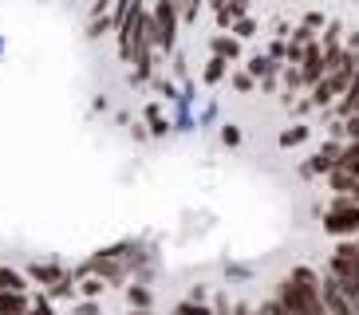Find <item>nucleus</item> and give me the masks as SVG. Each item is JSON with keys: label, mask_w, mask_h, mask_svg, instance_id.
<instances>
[{"label": "nucleus", "mask_w": 359, "mask_h": 315, "mask_svg": "<svg viewBox=\"0 0 359 315\" xmlns=\"http://www.w3.org/2000/svg\"><path fill=\"white\" fill-rule=\"evenodd\" d=\"M150 20H154V48L162 55H170L178 48V31H182V20H178V8L166 4V0H150Z\"/></svg>", "instance_id": "nucleus-1"}, {"label": "nucleus", "mask_w": 359, "mask_h": 315, "mask_svg": "<svg viewBox=\"0 0 359 315\" xmlns=\"http://www.w3.org/2000/svg\"><path fill=\"white\" fill-rule=\"evenodd\" d=\"M324 232L327 237H355L359 232V205L351 197H344V193H336V201L327 205V213H324Z\"/></svg>", "instance_id": "nucleus-2"}, {"label": "nucleus", "mask_w": 359, "mask_h": 315, "mask_svg": "<svg viewBox=\"0 0 359 315\" xmlns=\"http://www.w3.org/2000/svg\"><path fill=\"white\" fill-rule=\"evenodd\" d=\"M24 276H28V284H40L43 292H52L55 284H64V280H75V272L60 260H28Z\"/></svg>", "instance_id": "nucleus-3"}, {"label": "nucleus", "mask_w": 359, "mask_h": 315, "mask_svg": "<svg viewBox=\"0 0 359 315\" xmlns=\"http://www.w3.org/2000/svg\"><path fill=\"white\" fill-rule=\"evenodd\" d=\"M327 272L336 280H359V241H339L327 256Z\"/></svg>", "instance_id": "nucleus-4"}, {"label": "nucleus", "mask_w": 359, "mask_h": 315, "mask_svg": "<svg viewBox=\"0 0 359 315\" xmlns=\"http://www.w3.org/2000/svg\"><path fill=\"white\" fill-rule=\"evenodd\" d=\"M123 295H127V307H138V312H150L154 307V284L127 280L123 284Z\"/></svg>", "instance_id": "nucleus-5"}, {"label": "nucleus", "mask_w": 359, "mask_h": 315, "mask_svg": "<svg viewBox=\"0 0 359 315\" xmlns=\"http://www.w3.org/2000/svg\"><path fill=\"white\" fill-rule=\"evenodd\" d=\"M210 55H222V59H241V40L233 31H213L210 36Z\"/></svg>", "instance_id": "nucleus-6"}, {"label": "nucleus", "mask_w": 359, "mask_h": 315, "mask_svg": "<svg viewBox=\"0 0 359 315\" xmlns=\"http://www.w3.org/2000/svg\"><path fill=\"white\" fill-rule=\"evenodd\" d=\"M142 126H147L150 138H166L170 130H174V126H170V118L162 115L158 103H147V111H142Z\"/></svg>", "instance_id": "nucleus-7"}, {"label": "nucleus", "mask_w": 359, "mask_h": 315, "mask_svg": "<svg viewBox=\"0 0 359 315\" xmlns=\"http://www.w3.org/2000/svg\"><path fill=\"white\" fill-rule=\"evenodd\" d=\"M229 75V59H222V55H210L205 59V67H201V83L205 87H217Z\"/></svg>", "instance_id": "nucleus-8"}, {"label": "nucleus", "mask_w": 359, "mask_h": 315, "mask_svg": "<svg viewBox=\"0 0 359 315\" xmlns=\"http://www.w3.org/2000/svg\"><path fill=\"white\" fill-rule=\"evenodd\" d=\"M28 312V292H4L0 288V315H24Z\"/></svg>", "instance_id": "nucleus-9"}, {"label": "nucleus", "mask_w": 359, "mask_h": 315, "mask_svg": "<svg viewBox=\"0 0 359 315\" xmlns=\"http://www.w3.org/2000/svg\"><path fill=\"white\" fill-rule=\"evenodd\" d=\"M75 292L83 295V300H99L107 292V280H99V276H75Z\"/></svg>", "instance_id": "nucleus-10"}, {"label": "nucleus", "mask_w": 359, "mask_h": 315, "mask_svg": "<svg viewBox=\"0 0 359 315\" xmlns=\"http://www.w3.org/2000/svg\"><path fill=\"white\" fill-rule=\"evenodd\" d=\"M107 31H115V24H111V12H103V16H87V40H91V43L103 40Z\"/></svg>", "instance_id": "nucleus-11"}, {"label": "nucleus", "mask_w": 359, "mask_h": 315, "mask_svg": "<svg viewBox=\"0 0 359 315\" xmlns=\"http://www.w3.org/2000/svg\"><path fill=\"white\" fill-rule=\"evenodd\" d=\"M308 134H312V130H308L304 122H296V126H288V130H280L276 142H280V150H292V146H300V142H308Z\"/></svg>", "instance_id": "nucleus-12"}, {"label": "nucleus", "mask_w": 359, "mask_h": 315, "mask_svg": "<svg viewBox=\"0 0 359 315\" xmlns=\"http://www.w3.org/2000/svg\"><path fill=\"white\" fill-rule=\"evenodd\" d=\"M225 79H229V87H233L237 94H253V91H257V79H253L249 71H245V67H237V71H229Z\"/></svg>", "instance_id": "nucleus-13"}, {"label": "nucleus", "mask_w": 359, "mask_h": 315, "mask_svg": "<svg viewBox=\"0 0 359 315\" xmlns=\"http://www.w3.org/2000/svg\"><path fill=\"white\" fill-rule=\"evenodd\" d=\"M24 315H60V312H55V304H52L48 292H36V295H28V312Z\"/></svg>", "instance_id": "nucleus-14"}, {"label": "nucleus", "mask_w": 359, "mask_h": 315, "mask_svg": "<svg viewBox=\"0 0 359 315\" xmlns=\"http://www.w3.org/2000/svg\"><path fill=\"white\" fill-rule=\"evenodd\" d=\"M245 71L253 75V79H264V75H273V71H280V67H276V63L269 59V55H253V59L245 63Z\"/></svg>", "instance_id": "nucleus-15"}, {"label": "nucleus", "mask_w": 359, "mask_h": 315, "mask_svg": "<svg viewBox=\"0 0 359 315\" xmlns=\"http://www.w3.org/2000/svg\"><path fill=\"white\" fill-rule=\"evenodd\" d=\"M229 31L237 36V40H253V36H257V20H253V16H237V20L229 24Z\"/></svg>", "instance_id": "nucleus-16"}, {"label": "nucleus", "mask_w": 359, "mask_h": 315, "mask_svg": "<svg viewBox=\"0 0 359 315\" xmlns=\"http://www.w3.org/2000/svg\"><path fill=\"white\" fill-rule=\"evenodd\" d=\"M170 315H213L210 304H198V300H182V304L170 307Z\"/></svg>", "instance_id": "nucleus-17"}, {"label": "nucleus", "mask_w": 359, "mask_h": 315, "mask_svg": "<svg viewBox=\"0 0 359 315\" xmlns=\"http://www.w3.org/2000/svg\"><path fill=\"white\" fill-rule=\"evenodd\" d=\"M67 315H103V304L99 300H72V307H67Z\"/></svg>", "instance_id": "nucleus-18"}, {"label": "nucleus", "mask_w": 359, "mask_h": 315, "mask_svg": "<svg viewBox=\"0 0 359 315\" xmlns=\"http://www.w3.org/2000/svg\"><path fill=\"white\" fill-rule=\"evenodd\" d=\"M201 8H205V0H182V8H178V20H182V24H198Z\"/></svg>", "instance_id": "nucleus-19"}, {"label": "nucleus", "mask_w": 359, "mask_h": 315, "mask_svg": "<svg viewBox=\"0 0 359 315\" xmlns=\"http://www.w3.org/2000/svg\"><path fill=\"white\" fill-rule=\"evenodd\" d=\"M222 142H225V146H241V126H237V122H225L222 126Z\"/></svg>", "instance_id": "nucleus-20"}, {"label": "nucleus", "mask_w": 359, "mask_h": 315, "mask_svg": "<svg viewBox=\"0 0 359 315\" xmlns=\"http://www.w3.org/2000/svg\"><path fill=\"white\" fill-rule=\"evenodd\" d=\"M300 24H304V28H312V31H316V28H324V16H320V12H308V16H304V20H300Z\"/></svg>", "instance_id": "nucleus-21"}, {"label": "nucleus", "mask_w": 359, "mask_h": 315, "mask_svg": "<svg viewBox=\"0 0 359 315\" xmlns=\"http://www.w3.org/2000/svg\"><path fill=\"white\" fill-rule=\"evenodd\" d=\"M130 138H135V142H147V126H142V122H130Z\"/></svg>", "instance_id": "nucleus-22"}, {"label": "nucleus", "mask_w": 359, "mask_h": 315, "mask_svg": "<svg viewBox=\"0 0 359 315\" xmlns=\"http://www.w3.org/2000/svg\"><path fill=\"white\" fill-rule=\"evenodd\" d=\"M312 111H316V106H312V99H300V103H296V115H312Z\"/></svg>", "instance_id": "nucleus-23"}, {"label": "nucleus", "mask_w": 359, "mask_h": 315, "mask_svg": "<svg viewBox=\"0 0 359 315\" xmlns=\"http://www.w3.org/2000/svg\"><path fill=\"white\" fill-rule=\"evenodd\" d=\"M115 122L118 126H130V122H135V115H130V111H115Z\"/></svg>", "instance_id": "nucleus-24"}, {"label": "nucleus", "mask_w": 359, "mask_h": 315, "mask_svg": "<svg viewBox=\"0 0 359 315\" xmlns=\"http://www.w3.org/2000/svg\"><path fill=\"white\" fill-rule=\"evenodd\" d=\"M186 300H198V304H205V288H201V284H198V288H194V292L186 295Z\"/></svg>", "instance_id": "nucleus-25"}, {"label": "nucleus", "mask_w": 359, "mask_h": 315, "mask_svg": "<svg viewBox=\"0 0 359 315\" xmlns=\"http://www.w3.org/2000/svg\"><path fill=\"white\" fill-rule=\"evenodd\" d=\"M344 197H351V201H355V205H359V181H355V186H351V193H344Z\"/></svg>", "instance_id": "nucleus-26"}, {"label": "nucleus", "mask_w": 359, "mask_h": 315, "mask_svg": "<svg viewBox=\"0 0 359 315\" xmlns=\"http://www.w3.org/2000/svg\"><path fill=\"white\" fill-rule=\"evenodd\" d=\"M123 315H154V307H150V312H138V307H127Z\"/></svg>", "instance_id": "nucleus-27"}, {"label": "nucleus", "mask_w": 359, "mask_h": 315, "mask_svg": "<svg viewBox=\"0 0 359 315\" xmlns=\"http://www.w3.org/2000/svg\"><path fill=\"white\" fill-rule=\"evenodd\" d=\"M4 48H8V43H4V36H0V55H4Z\"/></svg>", "instance_id": "nucleus-28"}, {"label": "nucleus", "mask_w": 359, "mask_h": 315, "mask_svg": "<svg viewBox=\"0 0 359 315\" xmlns=\"http://www.w3.org/2000/svg\"><path fill=\"white\" fill-rule=\"evenodd\" d=\"M205 4H210V8H217V4H222V0H205Z\"/></svg>", "instance_id": "nucleus-29"}, {"label": "nucleus", "mask_w": 359, "mask_h": 315, "mask_svg": "<svg viewBox=\"0 0 359 315\" xmlns=\"http://www.w3.org/2000/svg\"><path fill=\"white\" fill-rule=\"evenodd\" d=\"M166 4H174V8H182V0H166Z\"/></svg>", "instance_id": "nucleus-30"}, {"label": "nucleus", "mask_w": 359, "mask_h": 315, "mask_svg": "<svg viewBox=\"0 0 359 315\" xmlns=\"http://www.w3.org/2000/svg\"><path fill=\"white\" fill-rule=\"evenodd\" d=\"M355 71H359V52H355Z\"/></svg>", "instance_id": "nucleus-31"}]
</instances>
